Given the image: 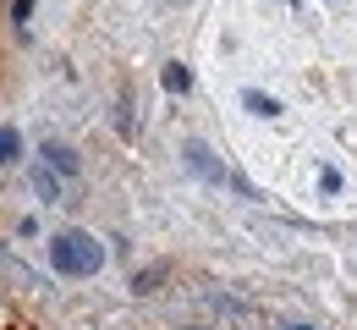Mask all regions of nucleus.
Wrapping results in <instances>:
<instances>
[{"mask_svg":"<svg viewBox=\"0 0 357 330\" xmlns=\"http://www.w3.org/2000/svg\"><path fill=\"white\" fill-rule=\"evenodd\" d=\"M50 264L61 270V276H99V264H105V248L93 242L89 232H61L50 237Z\"/></svg>","mask_w":357,"mask_h":330,"instance_id":"1","label":"nucleus"},{"mask_svg":"<svg viewBox=\"0 0 357 330\" xmlns=\"http://www.w3.org/2000/svg\"><path fill=\"white\" fill-rule=\"evenodd\" d=\"M33 193H39V198H50V204L61 198V182L50 177V165H39V171H33Z\"/></svg>","mask_w":357,"mask_h":330,"instance_id":"2","label":"nucleus"},{"mask_svg":"<svg viewBox=\"0 0 357 330\" xmlns=\"http://www.w3.org/2000/svg\"><path fill=\"white\" fill-rule=\"evenodd\" d=\"M45 154H55V165H61V171H77V154H72V149H45Z\"/></svg>","mask_w":357,"mask_h":330,"instance_id":"3","label":"nucleus"},{"mask_svg":"<svg viewBox=\"0 0 357 330\" xmlns=\"http://www.w3.org/2000/svg\"><path fill=\"white\" fill-rule=\"evenodd\" d=\"M11 154H17V133H11V127H6V133H0V165H6V160H11Z\"/></svg>","mask_w":357,"mask_h":330,"instance_id":"4","label":"nucleus"},{"mask_svg":"<svg viewBox=\"0 0 357 330\" xmlns=\"http://www.w3.org/2000/svg\"><path fill=\"white\" fill-rule=\"evenodd\" d=\"M28 17H33V0H17L11 6V22H28Z\"/></svg>","mask_w":357,"mask_h":330,"instance_id":"5","label":"nucleus"}]
</instances>
